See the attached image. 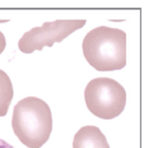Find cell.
Returning a JSON list of instances; mask_svg holds the SVG:
<instances>
[{"label": "cell", "instance_id": "cell-7", "mask_svg": "<svg viewBox=\"0 0 147 148\" xmlns=\"http://www.w3.org/2000/svg\"><path fill=\"white\" fill-rule=\"evenodd\" d=\"M5 47H6V40H5L4 35L0 31V55L3 53Z\"/></svg>", "mask_w": 147, "mask_h": 148}, {"label": "cell", "instance_id": "cell-1", "mask_svg": "<svg viewBox=\"0 0 147 148\" xmlns=\"http://www.w3.org/2000/svg\"><path fill=\"white\" fill-rule=\"evenodd\" d=\"M83 55L98 71L122 69L126 65V34L107 26L90 30L82 42Z\"/></svg>", "mask_w": 147, "mask_h": 148}, {"label": "cell", "instance_id": "cell-5", "mask_svg": "<svg viewBox=\"0 0 147 148\" xmlns=\"http://www.w3.org/2000/svg\"><path fill=\"white\" fill-rule=\"evenodd\" d=\"M73 148H110V147L99 127L85 126L75 134Z\"/></svg>", "mask_w": 147, "mask_h": 148}, {"label": "cell", "instance_id": "cell-3", "mask_svg": "<svg viewBox=\"0 0 147 148\" xmlns=\"http://www.w3.org/2000/svg\"><path fill=\"white\" fill-rule=\"evenodd\" d=\"M88 110L103 120L118 117L125 109L126 92L115 80L107 77L90 81L84 92Z\"/></svg>", "mask_w": 147, "mask_h": 148}, {"label": "cell", "instance_id": "cell-8", "mask_svg": "<svg viewBox=\"0 0 147 148\" xmlns=\"http://www.w3.org/2000/svg\"><path fill=\"white\" fill-rule=\"evenodd\" d=\"M0 148H14L11 145H10L9 143H7L6 141L0 140Z\"/></svg>", "mask_w": 147, "mask_h": 148}, {"label": "cell", "instance_id": "cell-4", "mask_svg": "<svg viewBox=\"0 0 147 148\" xmlns=\"http://www.w3.org/2000/svg\"><path fill=\"white\" fill-rule=\"evenodd\" d=\"M85 24L86 20L46 22L42 27H35L25 32L18 41V48L25 54H30L35 50L41 51L45 46L52 47L55 42H61Z\"/></svg>", "mask_w": 147, "mask_h": 148}, {"label": "cell", "instance_id": "cell-2", "mask_svg": "<svg viewBox=\"0 0 147 148\" xmlns=\"http://www.w3.org/2000/svg\"><path fill=\"white\" fill-rule=\"evenodd\" d=\"M11 125L14 134L24 146L40 148L49 140L52 132L51 110L44 101L26 97L15 105Z\"/></svg>", "mask_w": 147, "mask_h": 148}, {"label": "cell", "instance_id": "cell-6", "mask_svg": "<svg viewBox=\"0 0 147 148\" xmlns=\"http://www.w3.org/2000/svg\"><path fill=\"white\" fill-rule=\"evenodd\" d=\"M13 98V87L8 75L0 69V117L7 114Z\"/></svg>", "mask_w": 147, "mask_h": 148}]
</instances>
